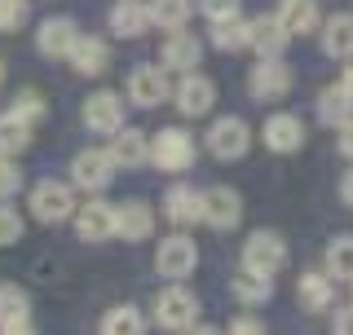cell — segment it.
<instances>
[{
    "instance_id": "obj_1",
    "label": "cell",
    "mask_w": 353,
    "mask_h": 335,
    "mask_svg": "<svg viewBox=\"0 0 353 335\" xmlns=\"http://www.w3.org/2000/svg\"><path fill=\"white\" fill-rule=\"evenodd\" d=\"M150 163L159 168V172H181V168H190V163H194V141H190V132L163 128L159 137L150 141Z\"/></svg>"
},
{
    "instance_id": "obj_2",
    "label": "cell",
    "mask_w": 353,
    "mask_h": 335,
    "mask_svg": "<svg viewBox=\"0 0 353 335\" xmlns=\"http://www.w3.org/2000/svg\"><path fill=\"white\" fill-rule=\"evenodd\" d=\"M154 318H159V327H168V331L194 327L199 322V296L176 283V287H168V292H159V300H154Z\"/></svg>"
},
{
    "instance_id": "obj_3",
    "label": "cell",
    "mask_w": 353,
    "mask_h": 335,
    "mask_svg": "<svg viewBox=\"0 0 353 335\" xmlns=\"http://www.w3.org/2000/svg\"><path fill=\"white\" fill-rule=\"evenodd\" d=\"M283 261H287V243L270 230H256L243 243V270H252V274H274Z\"/></svg>"
},
{
    "instance_id": "obj_4",
    "label": "cell",
    "mask_w": 353,
    "mask_h": 335,
    "mask_svg": "<svg viewBox=\"0 0 353 335\" xmlns=\"http://www.w3.org/2000/svg\"><path fill=\"white\" fill-rule=\"evenodd\" d=\"M71 190H66L62 181H40L36 190H31V212H36V221H44V225H58V221L71 216Z\"/></svg>"
},
{
    "instance_id": "obj_5",
    "label": "cell",
    "mask_w": 353,
    "mask_h": 335,
    "mask_svg": "<svg viewBox=\"0 0 353 335\" xmlns=\"http://www.w3.org/2000/svg\"><path fill=\"white\" fill-rule=\"evenodd\" d=\"M248 124L234 115H225V119H216L212 128H208V150L216 154V159H239L243 150H248Z\"/></svg>"
},
{
    "instance_id": "obj_6",
    "label": "cell",
    "mask_w": 353,
    "mask_h": 335,
    "mask_svg": "<svg viewBox=\"0 0 353 335\" xmlns=\"http://www.w3.org/2000/svg\"><path fill=\"white\" fill-rule=\"evenodd\" d=\"M84 124L93 128V132H119V128H124V102H119L110 88H102V93H88Z\"/></svg>"
},
{
    "instance_id": "obj_7",
    "label": "cell",
    "mask_w": 353,
    "mask_h": 335,
    "mask_svg": "<svg viewBox=\"0 0 353 335\" xmlns=\"http://www.w3.org/2000/svg\"><path fill=\"white\" fill-rule=\"evenodd\" d=\"M239 216H243V203H239V194L230 185H216V190L203 194V221L212 230H234Z\"/></svg>"
},
{
    "instance_id": "obj_8",
    "label": "cell",
    "mask_w": 353,
    "mask_h": 335,
    "mask_svg": "<svg viewBox=\"0 0 353 335\" xmlns=\"http://www.w3.org/2000/svg\"><path fill=\"white\" fill-rule=\"evenodd\" d=\"M287 88H292V71H287V62H279V58L256 62V71H252V97H256V102H274V97L287 93Z\"/></svg>"
},
{
    "instance_id": "obj_9",
    "label": "cell",
    "mask_w": 353,
    "mask_h": 335,
    "mask_svg": "<svg viewBox=\"0 0 353 335\" xmlns=\"http://www.w3.org/2000/svg\"><path fill=\"white\" fill-rule=\"evenodd\" d=\"M159 274L163 278H185V274H194V265H199V252H194V243L185 238V234H176V238H163V247H159Z\"/></svg>"
},
{
    "instance_id": "obj_10",
    "label": "cell",
    "mask_w": 353,
    "mask_h": 335,
    "mask_svg": "<svg viewBox=\"0 0 353 335\" xmlns=\"http://www.w3.org/2000/svg\"><path fill=\"white\" fill-rule=\"evenodd\" d=\"M110 172H115L110 150H80V154H75V163H71L75 185H84V190H102L110 181Z\"/></svg>"
},
{
    "instance_id": "obj_11",
    "label": "cell",
    "mask_w": 353,
    "mask_h": 335,
    "mask_svg": "<svg viewBox=\"0 0 353 335\" xmlns=\"http://www.w3.org/2000/svg\"><path fill=\"white\" fill-rule=\"evenodd\" d=\"M172 97H176V106H181V115H208V110H212V97H216V84L208 80V75H185Z\"/></svg>"
},
{
    "instance_id": "obj_12",
    "label": "cell",
    "mask_w": 353,
    "mask_h": 335,
    "mask_svg": "<svg viewBox=\"0 0 353 335\" xmlns=\"http://www.w3.org/2000/svg\"><path fill=\"white\" fill-rule=\"evenodd\" d=\"M163 212H168V221L176 230H185V225H194V221H203V194L190 190V185H172L168 199H163Z\"/></svg>"
},
{
    "instance_id": "obj_13",
    "label": "cell",
    "mask_w": 353,
    "mask_h": 335,
    "mask_svg": "<svg viewBox=\"0 0 353 335\" xmlns=\"http://www.w3.org/2000/svg\"><path fill=\"white\" fill-rule=\"evenodd\" d=\"M150 159V141H146V132H137V128H119L115 132V141H110V163L115 168H141Z\"/></svg>"
},
{
    "instance_id": "obj_14",
    "label": "cell",
    "mask_w": 353,
    "mask_h": 335,
    "mask_svg": "<svg viewBox=\"0 0 353 335\" xmlns=\"http://www.w3.org/2000/svg\"><path fill=\"white\" fill-rule=\"evenodd\" d=\"M301 141H305V124L296 115H270L265 119V146L270 150L287 154V150H301Z\"/></svg>"
},
{
    "instance_id": "obj_15",
    "label": "cell",
    "mask_w": 353,
    "mask_h": 335,
    "mask_svg": "<svg viewBox=\"0 0 353 335\" xmlns=\"http://www.w3.org/2000/svg\"><path fill=\"white\" fill-rule=\"evenodd\" d=\"M128 97L137 106H159L163 97H168V80H163V71H154V66H141V71H132L128 80Z\"/></svg>"
},
{
    "instance_id": "obj_16",
    "label": "cell",
    "mask_w": 353,
    "mask_h": 335,
    "mask_svg": "<svg viewBox=\"0 0 353 335\" xmlns=\"http://www.w3.org/2000/svg\"><path fill=\"white\" fill-rule=\"evenodd\" d=\"M75 230H80V238H88V243H102V238L115 234V212L106 203H84L75 212Z\"/></svg>"
},
{
    "instance_id": "obj_17",
    "label": "cell",
    "mask_w": 353,
    "mask_h": 335,
    "mask_svg": "<svg viewBox=\"0 0 353 335\" xmlns=\"http://www.w3.org/2000/svg\"><path fill=\"white\" fill-rule=\"evenodd\" d=\"M75 22L71 18H49L40 22V53H49V58H66V53L75 49Z\"/></svg>"
},
{
    "instance_id": "obj_18",
    "label": "cell",
    "mask_w": 353,
    "mask_h": 335,
    "mask_svg": "<svg viewBox=\"0 0 353 335\" xmlns=\"http://www.w3.org/2000/svg\"><path fill=\"white\" fill-rule=\"evenodd\" d=\"M248 44L261 53V58H279L283 44H287V27L279 22V14H274V18H252V36H248Z\"/></svg>"
},
{
    "instance_id": "obj_19",
    "label": "cell",
    "mask_w": 353,
    "mask_h": 335,
    "mask_svg": "<svg viewBox=\"0 0 353 335\" xmlns=\"http://www.w3.org/2000/svg\"><path fill=\"white\" fill-rule=\"evenodd\" d=\"M150 230H154V216H150L146 203H137V199L115 212V234H119V238L137 243V238H150Z\"/></svg>"
},
{
    "instance_id": "obj_20",
    "label": "cell",
    "mask_w": 353,
    "mask_h": 335,
    "mask_svg": "<svg viewBox=\"0 0 353 335\" xmlns=\"http://www.w3.org/2000/svg\"><path fill=\"white\" fill-rule=\"evenodd\" d=\"M146 22H150V5H141V0H119V5L110 9V31H115V36H124V40L141 36V31H146Z\"/></svg>"
},
{
    "instance_id": "obj_21",
    "label": "cell",
    "mask_w": 353,
    "mask_h": 335,
    "mask_svg": "<svg viewBox=\"0 0 353 335\" xmlns=\"http://www.w3.org/2000/svg\"><path fill=\"white\" fill-rule=\"evenodd\" d=\"M71 58V66L80 75H97V71H106V62H110V53H106V40H97V36H80L75 40V49L66 53Z\"/></svg>"
},
{
    "instance_id": "obj_22",
    "label": "cell",
    "mask_w": 353,
    "mask_h": 335,
    "mask_svg": "<svg viewBox=\"0 0 353 335\" xmlns=\"http://www.w3.org/2000/svg\"><path fill=\"white\" fill-rule=\"evenodd\" d=\"M199 40L190 36V31H172L168 44H163V66H172V71H194L199 66Z\"/></svg>"
},
{
    "instance_id": "obj_23",
    "label": "cell",
    "mask_w": 353,
    "mask_h": 335,
    "mask_svg": "<svg viewBox=\"0 0 353 335\" xmlns=\"http://www.w3.org/2000/svg\"><path fill=\"white\" fill-rule=\"evenodd\" d=\"M279 22L287 27V36H309V31L318 27V5L314 0H283Z\"/></svg>"
},
{
    "instance_id": "obj_24",
    "label": "cell",
    "mask_w": 353,
    "mask_h": 335,
    "mask_svg": "<svg viewBox=\"0 0 353 335\" xmlns=\"http://www.w3.org/2000/svg\"><path fill=\"white\" fill-rule=\"evenodd\" d=\"M323 49L331 58H353V14H336L323 22Z\"/></svg>"
},
{
    "instance_id": "obj_25",
    "label": "cell",
    "mask_w": 353,
    "mask_h": 335,
    "mask_svg": "<svg viewBox=\"0 0 353 335\" xmlns=\"http://www.w3.org/2000/svg\"><path fill=\"white\" fill-rule=\"evenodd\" d=\"M318 119L323 124H331V128H345L349 119H353V93L349 88H327L323 97H318Z\"/></svg>"
},
{
    "instance_id": "obj_26",
    "label": "cell",
    "mask_w": 353,
    "mask_h": 335,
    "mask_svg": "<svg viewBox=\"0 0 353 335\" xmlns=\"http://www.w3.org/2000/svg\"><path fill=\"white\" fill-rule=\"evenodd\" d=\"M31 146V124L22 115H0V159H14L18 150H27Z\"/></svg>"
},
{
    "instance_id": "obj_27",
    "label": "cell",
    "mask_w": 353,
    "mask_h": 335,
    "mask_svg": "<svg viewBox=\"0 0 353 335\" xmlns=\"http://www.w3.org/2000/svg\"><path fill=\"white\" fill-rule=\"evenodd\" d=\"M252 36V22L239 18V14H225V18H212V44L216 49H243Z\"/></svg>"
},
{
    "instance_id": "obj_28",
    "label": "cell",
    "mask_w": 353,
    "mask_h": 335,
    "mask_svg": "<svg viewBox=\"0 0 353 335\" xmlns=\"http://www.w3.org/2000/svg\"><path fill=\"white\" fill-rule=\"evenodd\" d=\"M185 18H190V0H150V22L168 31H185Z\"/></svg>"
},
{
    "instance_id": "obj_29",
    "label": "cell",
    "mask_w": 353,
    "mask_h": 335,
    "mask_svg": "<svg viewBox=\"0 0 353 335\" xmlns=\"http://www.w3.org/2000/svg\"><path fill=\"white\" fill-rule=\"evenodd\" d=\"M234 296L243 300V305H261V300H270V296H274L270 274H252V270H243V274L234 278Z\"/></svg>"
},
{
    "instance_id": "obj_30",
    "label": "cell",
    "mask_w": 353,
    "mask_h": 335,
    "mask_svg": "<svg viewBox=\"0 0 353 335\" xmlns=\"http://www.w3.org/2000/svg\"><path fill=\"white\" fill-rule=\"evenodd\" d=\"M102 335H146V322H141L137 309L119 305V309H110L102 318Z\"/></svg>"
},
{
    "instance_id": "obj_31",
    "label": "cell",
    "mask_w": 353,
    "mask_h": 335,
    "mask_svg": "<svg viewBox=\"0 0 353 335\" xmlns=\"http://www.w3.org/2000/svg\"><path fill=\"white\" fill-rule=\"evenodd\" d=\"M301 300H305V309H331V300H336L331 278L327 274H305L301 278Z\"/></svg>"
},
{
    "instance_id": "obj_32",
    "label": "cell",
    "mask_w": 353,
    "mask_h": 335,
    "mask_svg": "<svg viewBox=\"0 0 353 335\" xmlns=\"http://www.w3.org/2000/svg\"><path fill=\"white\" fill-rule=\"evenodd\" d=\"M327 274L331 278H353V238H336L327 247Z\"/></svg>"
},
{
    "instance_id": "obj_33",
    "label": "cell",
    "mask_w": 353,
    "mask_h": 335,
    "mask_svg": "<svg viewBox=\"0 0 353 335\" xmlns=\"http://www.w3.org/2000/svg\"><path fill=\"white\" fill-rule=\"evenodd\" d=\"M27 292L22 287H0V327L5 322H27Z\"/></svg>"
},
{
    "instance_id": "obj_34",
    "label": "cell",
    "mask_w": 353,
    "mask_h": 335,
    "mask_svg": "<svg viewBox=\"0 0 353 335\" xmlns=\"http://www.w3.org/2000/svg\"><path fill=\"white\" fill-rule=\"evenodd\" d=\"M27 0H0V31H18L27 22Z\"/></svg>"
},
{
    "instance_id": "obj_35",
    "label": "cell",
    "mask_w": 353,
    "mask_h": 335,
    "mask_svg": "<svg viewBox=\"0 0 353 335\" xmlns=\"http://www.w3.org/2000/svg\"><path fill=\"white\" fill-rule=\"evenodd\" d=\"M18 238H22V216L14 207L0 203V247H9V243H18Z\"/></svg>"
},
{
    "instance_id": "obj_36",
    "label": "cell",
    "mask_w": 353,
    "mask_h": 335,
    "mask_svg": "<svg viewBox=\"0 0 353 335\" xmlns=\"http://www.w3.org/2000/svg\"><path fill=\"white\" fill-rule=\"evenodd\" d=\"M14 115H22V119H27V124H31V128H36V124H40V119H44V102H40V97H36V93H22V97H18V102H14Z\"/></svg>"
},
{
    "instance_id": "obj_37",
    "label": "cell",
    "mask_w": 353,
    "mask_h": 335,
    "mask_svg": "<svg viewBox=\"0 0 353 335\" xmlns=\"http://www.w3.org/2000/svg\"><path fill=\"white\" fill-rule=\"evenodd\" d=\"M18 190H22V172L9 159H0V199H14Z\"/></svg>"
},
{
    "instance_id": "obj_38",
    "label": "cell",
    "mask_w": 353,
    "mask_h": 335,
    "mask_svg": "<svg viewBox=\"0 0 353 335\" xmlns=\"http://www.w3.org/2000/svg\"><path fill=\"white\" fill-rule=\"evenodd\" d=\"M208 18H225V14H239V0H199Z\"/></svg>"
},
{
    "instance_id": "obj_39",
    "label": "cell",
    "mask_w": 353,
    "mask_h": 335,
    "mask_svg": "<svg viewBox=\"0 0 353 335\" xmlns=\"http://www.w3.org/2000/svg\"><path fill=\"white\" fill-rule=\"evenodd\" d=\"M230 335H265V327H261L256 318H239L234 327H230Z\"/></svg>"
},
{
    "instance_id": "obj_40",
    "label": "cell",
    "mask_w": 353,
    "mask_h": 335,
    "mask_svg": "<svg viewBox=\"0 0 353 335\" xmlns=\"http://www.w3.org/2000/svg\"><path fill=\"white\" fill-rule=\"evenodd\" d=\"M340 154H345V159H353V119L340 128Z\"/></svg>"
},
{
    "instance_id": "obj_41",
    "label": "cell",
    "mask_w": 353,
    "mask_h": 335,
    "mask_svg": "<svg viewBox=\"0 0 353 335\" xmlns=\"http://www.w3.org/2000/svg\"><path fill=\"white\" fill-rule=\"evenodd\" d=\"M0 335H36V331H31V318H27V322H5Z\"/></svg>"
},
{
    "instance_id": "obj_42",
    "label": "cell",
    "mask_w": 353,
    "mask_h": 335,
    "mask_svg": "<svg viewBox=\"0 0 353 335\" xmlns=\"http://www.w3.org/2000/svg\"><path fill=\"white\" fill-rule=\"evenodd\" d=\"M336 335H353V309H345V314L336 318Z\"/></svg>"
},
{
    "instance_id": "obj_43",
    "label": "cell",
    "mask_w": 353,
    "mask_h": 335,
    "mask_svg": "<svg viewBox=\"0 0 353 335\" xmlns=\"http://www.w3.org/2000/svg\"><path fill=\"white\" fill-rule=\"evenodd\" d=\"M340 199L353 207V172H345V181H340Z\"/></svg>"
},
{
    "instance_id": "obj_44",
    "label": "cell",
    "mask_w": 353,
    "mask_h": 335,
    "mask_svg": "<svg viewBox=\"0 0 353 335\" xmlns=\"http://www.w3.org/2000/svg\"><path fill=\"white\" fill-rule=\"evenodd\" d=\"M340 88H349V93H353V62L345 66V80H340Z\"/></svg>"
},
{
    "instance_id": "obj_45",
    "label": "cell",
    "mask_w": 353,
    "mask_h": 335,
    "mask_svg": "<svg viewBox=\"0 0 353 335\" xmlns=\"http://www.w3.org/2000/svg\"><path fill=\"white\" fill-rule=\"evenodd\" d=\"M190 335H221V331H216V327H194Z\"/></svg>"
},
{
    "instance_id": "obj_46",
    "label": "cell",
    "mask_w": 353,
    "mask_h": 335,
    "mask_svg": "<svg viewBox=\"0 0 353 335\" xmlns=\"http://www.w3.org/2000/svg\"><path fill=\"white\" fill-rule=\"evenodd\" d=\"M0 80H5V62H0Z\"/></svg>"
}]
</instances>
